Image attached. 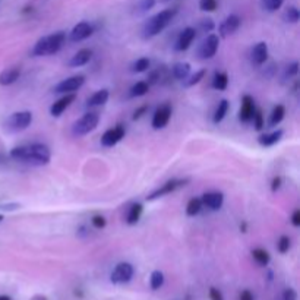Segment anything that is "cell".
<instances>
[{
	"label": "cell",
	"mask_w": 300,
	"mask_h": 300,
	"mask_svg": "<svg viewBox=\"0 0 300 300\" xmlns=\"http://www.w3.org/2000/svg\"><path fill=\"white\" fill-rule=\"evenodd\" d=\"M10 158L18 163H25L31 166H47L51 160V151L44 144H28L15 147L9 152Z\"/></svg>",
	"instance_id": "obj_1"
},
{
	"label": "cell",
	"mask_w": 300,
	"mask_h": 300,
	"mask_svg": "<svg viewBox=\"0 0 300 300\" xmlns=\"http://www.w3.org/2000/svg\"><path fill=\"white\" fill-rule=\"evenodd\" d=\"M239 300H255V298L251 290H243L239 296Z\"/></svg>",
	"instance_id": "obj_48"
},
{
	"label": "cell",
	"mask_w": 300,
	"mask_h": 300,
	"mask_svg": "<svg viewBox=\"0 0 300 300\" xmlns=\"http://www.w3.org/2000/svg\"><path fill=\"white\" fill-rule=\"evenodd\" d=\"M142 213H144V205L139 204V202L133 204V205L129 208V213H128V217H126V223H128L129 226L136 224V223L141 220Z\"/></svg>",
	"instance_id": "obj_24"
},
{
	"label": "cell",
	"mask_w": 300,
	"mask_h": 300,
	"mask_svg": "<svg viewBox=\"0 0 300 300\" xmlns=\"http://www.w3.org/2000/svg\"><path fill=\"white\" fill-rule=\"evenodd\" d=\"M283 300H298V293L295 289H286L283 292Z\"/></svg>",
	"instance_id": "obj_44"
},
{
	"label": "cell",
	"mask_w": 300,
	"mask_h": 300,
	"mask_svg": "<svg viewBox=\"0 0 300 300\" xmlns=\"http://www.w3.org/2000/svg\"><path fill=\"white\" fill-rule=\"evenodd\" d=\"M125 135H126V129L123 125H117L111 129H107L101 136V145L106 148H111L116 144H119L125 138Z\"/></svg>",
	"instance_id": "obj_11"
},
{
	"label": "cell",
	"mask_w": 300,
	"mask_h": 300,
	"mask_svg": "<svg viewBox=\"0 0 300 300\" xmlns=\"http://www.w3.org/2000/svg\"><path fill=\"white\" fill-rule=\"evenodd\" d=\"M148 108H150L148 106H141V107H138V108H136V110L133 111V116H132V119H133V120H138V119H141V117H142V116H144V114H145V113L148 111Z\"/></svg>",
	"instance_id": "obj_43"
},
{
	"label": "cell",
	"mask_w": 300,
	"mask_h": 300,
	"mask_svg": "<svg viewBox=\"0 0 300 300\" xmlns=\"http://www.w3.org/2000/svg\"><path fill=\"white\" fill-rule=\"evenodd\" d=\"M201 202L211 211H218L224 204V195L221 192H207L202 195Z\"/></svg>",
	"instance_id": "obj_17"
},
{
	"label": "cell",
	"mask_w": 300,
	"mask_h": 300,
	"mask_svg": "<svg viewBox=\"0 0 300 300\" xmlns=\"http://www.w3.org/2000/svg\"><path fill=\"white\" fill-rule=\"evenodd\" d=\"M189 183V179H171L169 182H166L164 185H161L160 188H157L154 192H151L148 196H147V201H154V199H158V198H163L166 195H170L173 192H176L177 189L180 188H185L186 185Z\"/></svg>",
	"instance_id": "obj_6"
},
{
	"label": "cell",
	"mask_w": 300,
	"mask_h": 300,
	"mask_svg": "<svg viewBox=\"0 0 300 300\" xmlns=\"http://www.w3.org/2000/svg\"><path fill=\"white\" fill-rule=\"evenodd\" d=\"M85 84V76L84 75H75L70 78H66L63 81H60L53 91L56 94H70V92H76L82 85Z\"/></svg>",
	"instance_id": "obj_9"
},
{
	"label": "cell",
	"mask_w": 300,
	"mask_h": 300,
	"mask_svg": "<svg viewBox=\"0 0 300 300\" xmlns=\"http://www.w3.org/2000/svg\"><path fill=\"white\" fill-rule=\"evenodd\" d=\"M290 246H292V240H290L289 236H281L279 239V242H277V249H279L280 254H287Z\"/></svg>",
	"instance_id": "obj_36"
},
{
	"label": "cell",
	"mask_w": 300,
	"mask_h": 300,
	"mask_svg": "<svg viewBox=\"0 0 300 300\" xmlns=\"http://www.w3.org/2000/svg\"><path fill=\"white\" fill-rule=\"evenodd\" d=\"M21 76V67L19 66H12V67H7L4 69L1 73H0V85L1 86H7V85H12L15 84Z\"/></svg>",
	"instance_id": "obj_20"
},
{
	"label": "cell",
	"mask_w": 300,
	"mask_h": 300,
	"mask_svg": "<svg viewBox=\"0 0 300 300\" xmlns=\"http://www.w3.org/2000/svg\"><path fill=\"white\" fill-rule=\"evenodd\" d=\"M251 122H254V126H255L257 130H262V129H264V126H265V119H264V113H262L261 108H257V110H255L254 117H252Z\"/></svg>",
	"instance_id": "obj_35"
},
{
	"label": "cell",
	"mask_w": 300,
	"mask_h": 300,
	"mask_svg": "<svg viewBox=\"0 0 300 300\" xmlns=\"http://www.w3.org/2000/svg\"><path fill=\"white\" fill-rule=\"evenodd\" d=\"M218 47H220V37L217 34H210L199 44L198 54L201 59H205V60L213 59L215 56V53L218 51Z\"/></svg>",
	"instance_id": "obj_7"
},
{
	"label": "cell",
	"mask_w": 300,
	"mask_h": 300,
	"mask_svg": "<svg viewBox=\"0 0 300 300\" xmlns=\"http://www.w3.org/2000/svg\"><path fill=\"white\" fill-rule=\"evenodd\" d=\"M154 4H155V0H141L138 6H139V10H141V12H147V10L152 9Z\"/></svg>",
	"instance_id": "obj_42"
},
{
	"label": "cell",
	"mask_w": 300,
	"mask_h": 300,
	"mask_svg": "<svg viewBox=\"0 0 300 300\" xmlns=\"http://www.w3.org/2000/svg\"><path fill=\"white\" fill-rule=\"evenodd\" d=\"M150 91V84L147 81H138L130 88V97H144Z\"/></svg>",
	"instance_id": "obj_29"
},
{
	"label": "cell",
	"mask_w": 300,
	"mask_h": 300,
	"mask_svg": "<svg viewBox=\"0 0 300 300\" xmlns=\"http://www.w3.org/2000/svg\"><path fill=\"white\" fill-rule=\"evenodd\" d=\"M257 110L255 101L251 95H243L242 98V106H240V111H239V119L243 123H249L254 117V113Z\"/></svg>",
	"instance_id": "obj_16"
},
{
	"label": "cell",
	"mask_w": 300,
	"mask_h": 300,
	"mask_svg": "<svg viewBox=\"0 0 300 300\" xmlns=\"http://www.w3.org/2000/svg\"><path fill=\"white\" fill-rule=\"evenodd\" d=\"M202 202H201V198H192L188 205H186V215L188 217H195L201 213L202 210Z\"/></svg>",
	"instance_id": "obj_30"
},
{
	"label": "cell",
	"mask_w": 300,
	"mask_h": 300,
	"mask_svg": "<svg viewBox=\"0 0 300 300\" xmlns=\"http://www.w3.org/2000/svg\"><path fill=\"white\" fill-rule=\"evenodd\" d=\"M151 66V60L148 57H141L138 59L136 62H133L132 64V72L135 73H142V72H147Z\"/></svg>",
	"instance_id": "obj_31"
},
{
	"label": "cell",
	"mask_w": 300,
	"mask_h": 300,
	"mask_svg": "<svg viewBox=\"0 0 300 300\" xmlns=\"http://www.w3.org/2000/svg\"><path fill=\"white\" fill-rule=\"evenodd\" d=\"M205 75H207V69H201V70H198V72H195L193 75H189L186 79H185V86H193V85H196V84H199L204 78H205Z\"/></svg>",
	"instance_id": "obj_32"
},
{
	"label": "cell",
	"mask_w": 300,
	"mask_h": 300,
	"mask_svg": "<svg viewBox=\"0 0 300 300\" xmlns=\"http://www.w3.org/2000/svg\"><path fill=\"white\" fill-rule=\"evenodd\" d=\"M251 60L257 66H261L268 60V44L265 41H261L254 45L251 51Z\"/></svg>",
	"instance_id": "obj_18"
},
{
	"label": "cell",
	"mask_w": 300,
	"mask_h": 300,
	"mask_svg": "<svg viewBox=\"0 0 300 300\" xmlns=\"http://www.w3.org/2000/svg\"><path fill=\"white\" fill-rule=\"evenodd\" d=\"M229 108H230V103H229L227 100H221V101L218 103L217 108H215V113H214L213 122H214L215 125H218L220 122H223L224 117H226V114L229 113Z\"/></svg>",
	"instance_id": "obj_26"
},
{
	"label": "cell",
	"mask_w": 300,
	"mask_h": 300,
	"mask_svg": "<svg viewBox=\"0 0 300 300\" xmlns=\"http://www.w3.org/2000/svg\"><path fill=\"white\" fill-rule=\"evenodd\" d=\"M171 75L174 79L177 81H185L189 75H191V64L186 62H179L174 63L171 67Z\"/></svg>",
	"instance_id": "obj_22"
},
{
	"label": "cell",
	"mask_w": 300,
	"mask_h": 300,
	"mask_svg": "<svg viewBox=\"0 0 300 300\" xmlns=\"http://www.w3.org/2000/svg\"><path fill=\"white\" fill-rule=\"evenodd\" d=\"M92 32H94V28H92V25L89 22H78L70 31L69 40L73 41V43H79V41H84V40L89 38L92 35Z\"/></svg>",
	"instance_id": "obj_12"
},
{
	"label": "cell",
	"mask_w": 300,
	"mask_h": 300,
	"mask_svg": "<svg viewBox=\"0 0 300 300\" xmlns=\"http://www.w3.org/2000/svg\"><path fill=\"white\" fill-rule=\"evenodd\" d=\"M91 224L94 226V229L103 230V229L107 226V220H106L103 215H94V217L91 218Z\"/></svg>",
	"instance_id": "obj_39"
},
{
	"label": "cell",
	"mask_w": 300,
	"mask_h": 300,
	"mask_svg": "<svg viewBox=\"0 0 300 300\" xmlns=\"http://www.w3.org/2000/svg\"><path fill=\"white\" fill-rule=\"evenodd\" d=\"M163 284H164V274L161 273V271H152V274H151V277H150V286H151V289L152 290H158V289H161L163 287Z\"/></svg>",
	"instance_id": "obj_33"
},
{
	"label": "cell",
	"mask_w": 300,
	"mask_h": 300,
	"mask_svg": "<svg viewBox=\"0 0 300 300\" xmlns=\"http://www.w3.org/2000/svg\"><path fill=\"white\" fill-rule=\"evenodd\" d=\"M110 97V92L108 89H100V91H95L88 100H86V106L88 107H98V106H103L107 103Z\"/></svg>",
	"instance_id": "obj_23"
},
{
	"label": "cell",
	"mask_w": 300,
	"mask_h": 300,
	"mask_svg": "<svg viewBox=\"0 0 300 300\" xmlns=\"http://www.w3.org/2000/svg\"><path fill=\"white\" fill-rule=\"evenodd\" d=\"M281 182H283V179H281L280 176H276V177L273 179V182H271V191H273V192H277V191L281 188Z\"/></svg>",
	"instance_id": "obj_46"
},
{
	"label": "cell",
	"mask_w": 300,
	"mask_h": 300,
	"mask_svg": "<svg viewBox=\"0 0 300 300\" xmlns=\"http://www.w3.org/2000/svg\"><path fill=\"white\" fill-rule=\"evenodd\" d=\"M171 106L169 103L161 104L160 107H157V110L152 114V120H151V126L155 130H160L163 128H166L171 119Z\"/></svg>",
	"instance_id": "obj_10"
},
{
	"label": "cell",
	"mask_w": 300,
	"mask_h": 300,
	"mask_svg": "<svg viewBox=\"0 0 300 300\" xmlns=\"http://www.w3.org/2000/svg\"><path fill=\"white\" fill-rule=\"evenodd\" d=\"M283 138V130L281 129H277V130H273L270 133H262L259 138H258V142L261 147H273L276 145L277 142H280V139Z\"/></svg>",
	"instance_id": "obj_21"
},
{
	"label": "cell",
	"mask_w": 300,
	"mask_h": 300,
	"mask_svg": "<svg viewBox=\"0 0 300 300\" xmlns=\"http://www.w3.org/2000/svg\"><path fill=\"white\" fill-rule=\"evenodd\" d=\"M284 116H286V107H284L283 104H277V106L273 108L271 114H270V122H268L270 126H277V125H280V123L283 122Z\"/></svg>",
	"instance_id": "obj_25"
},
{
	"label": "cell",
	"mask_w": 300,
	"mask_h": 300,
	"mask_svg": "<svg viewBox=\"0 0 300 300\" xmlns=\"http://www.w3.org/2000/svg\"><path fill=\"white\" fill-rule=\"evenodd\" d=\"M292 224L295 227H300V210H295L293 214H292Z\"/></svg>",
	"instance_id": "obj_47"
},
{
	"label": "cell",
	"mask_w": 300,
	"mask_h": 300,
	"mask_svg": "<svg viewBox=\"0 0 300 300\" xmlns=\"http://www.w3.org/2000/svg\"><path fill=\"white\" fill-rule=\"evenodd\" d=\"M246 227H248V226H246V223L243 221V223L240 224V230H242L243 233H246Z\"/></svg>",
	"instance_id": "obj_50"
},
{
	"label": "cell",
	"mask_w": 300,
	"mask_h": 300,
	"mask_svg": "<svg viewBox=\"0 0 300 300\" xmlns=\"http://www.w3.org/2000/svg\"><path fill=\"white\" fill-rule=\"evenodd\" d=\"M92 50L91 48H81L79 51H76L72 59L69 60V66L70 67H81L84 64H86L91 59H92Z\"/></svg>",
	"instance_id": "obj_19"
},
{
	"label": "cell",
	"mask_w": 300,
	"mask_h": 300,
	"mask_svg": "<svg viewBox=\"0 0 300 300\" xmlns=\"http://www.w3.org/2000/svg\"><path fill=\"white\" fill-rule=\"evenodd\" d=\"M0 300H12V299H10L9 296H4V295H1V296H0Z\"/></svg>",
	"instance_id": "obj_51"
},
{
	"label": "cell",
	"mask_w": 300,
	"mask_h": 300,
	"mask_svg": "<svg viewBox=\"0 0 300 300\" xmlns=\"http://www.w3.org/2000/svg\"><path fill=\"white\" fill-rule=\"evenodd\" d=\"M1 220H3V215L0 214V223H1Z\"/></svg>",
	"instance_id": "obj_53"
},
{
	"label": "cell",
	"mask_w": 300,
	"mask_h": 300,
	"mask_svg": "<svg viewBox=\"0 0 300 300\" xmlns=\"http://www.w3.org/2000/svg\"><path fill=\"white\" fill-rule=\"evenodd\" d=\"M240 23H242L240 16H237V15H229V16L221 22V25H220V37L226 38V37L235 34V32L239 29Z\"/></svg>",
	"instance_id": "obj_14"
},
{
	"label": "cell",
	"mask_w": 300,
	"mask_h": 300,
	"mask_svg": "<svg viewBox=\"0 0 300 300\" xmlns=\"http://www.w3.org/2000/svg\"><path fill=\"white\" fill-rule=\"evenodd\" d=\"M217 0H201L199 1V7L204 12H214L217 9Z\"/></svg>",
	"instance_id": "obj_38"
},
{
	"label": "cell",
	"mask_w": 300,
	"mask_h": 300,
	"mask_svg": "<svg viewBox=\"0 0 300 300\" xmlns=\"http://www.w3.org/2000/svg\"><path fill=\"white\" fill-rule=\"evenodd\" d=\"M32 300H47L45 298H43V296H35Z\"/></svg>",
	"instance_id": "obj_52"
},
{
	"label": "cell",
	"mask_w": 300,
	"mask_h": 300,
	"mask_svg": "<svg viewBox=\"0 0 300 300\" xmlns=\"http://www.w3.org/2000/svg\"><path fill=\"white\" fill-rule=\"evenodd\" d=\"M176 13H177V9L171 7V9H164V10L155 13L154 16H151L142 28V37L145 40H150V38L158 35L160 32H163L170 25V22L174 19Z\"/></svg>",
	"instance_id": "obj_2"
},
{
	"label": "cell",
	"mask_w": 300,
	"mask_h": 300,
	"mask_svg": "<svg viewBox=\"0 0 300 300\" xmlns=\"http://www.w3.org/2000/svg\"><path fill=\"white\" fill-rule=\"evenodd\" d=\"M32 113L28 110L23 111H16L12 113L7 119H6V129L10 132H22L25 129H28V126L32 123Z\"/></svg>",
	"instance_id": "obj_5"
},
{
	"label": "cell",
	"mask_w": 300,
	"mask_h": 300,
	"mask_svg": "<svg viewBox=\"0 0 300 300\" xmlns=\"http://www.w3.org/2000/svg\"><path fill=\"white\" fill-rule=\"evenodd\" d=\"M195 37H196V29L192 28V26H186V28L180 32V35H179V38H177V41H176V45H174L176 50H177V51H185V50H188V48L192 45Z\"/></svg>",
	"instance_id": "obj_15"
},
{
	"label": "cell",
	"mask_w": 300,
	"mask_h": 300,
	"mask_svg": "<svg viewBox=\"0 0 300 300\" xmlns=\"http://www.w3.org/2000/svg\"><path fill=\"white\" fill-rule=\"evenodd\" d=\"M6 161H7V158H6V155L0 152V164H4Z\"/></svg>",
	"instance_id": "obj_49"
},
{
	"label": "cell",
	"mask_w": 300,
	"mask_h": 300,
	"mask_svg": "<svg viewBox=\"0 0 300 300\" xmlns=\"http://www.w3.org/2000/svg\"><path fill=\"white\" fill-rule=\"evenodd\" d=\"M229 86V75L226 72H217L213 78V88L217 91H224Z\"/></svg>",
	"instance_id": "obj_27"
},
{
	"label": "cell",
	"mask_w": 300,
	"mask_h": 300,
	"mask_svg": "<svg viewBox=\"0 0 300 300\" xmlns=\"http://www.w3.org/2000/svg\"><path fill=\"white\" fill-rule=\"evenodd\" d=\"M100 123V114L97 111H88L81 119H78L72 126V133L75 136H85L95 130Z\"/></svg>",
	"instance_id": "obj_4"
},
{
	"label": "cell",
	"mask_w": 300,
	"mask_h": 300,
	"mask_svg": "<svg viewBox=\"0 0 300 300\" xmlns=\"http://www.w3.org/2000/svg\"><path fill=\"white\" fill-rule=\"evenodd\" d=\"M76 100V94L75 92H70V94H64L62 98H59L57 101H54L50 107V114L53 117H59L62 116V113L69 108L72 106V103Z\"/></svg>",
	"instance_id": "obj_13"
},
{
	"label": "cell",
	"mask_w": 300,
	"mask_h": 300,
	"mask_svg": "<svg viewBox=\"0 0 300 300\" xmlns=\"http://www.w3.org/2000/svg\"><path fill=\"white\" fill-rule=\"evenodd\" d=\"M133 265L129 262H120L114 267V270L111 271L110 280L113 284H126L132 280L133 277Z\"/></svg>",
	"instance_id": "obj_8"
},
{
	"label": "cell",
	"mask_w": 300,
	"mask_h": 300,
	"mask_svg": "<svg viewBox=\"0 0 300 300\" xmlns=\"http://www.w3.org/2000/svg\"><path fill=\"white\" fill-rule=\"evenodd\" d=\"M284 19H286L287 22H290V23H298L300 19L299 9H298L296 6H290V7L286 10V13H284Z\"/></svg>",
	"instance_id": "obj_34"
},
{
	"label": "cell",
	"mask_w": 300,
	"mask_h": 300,
	"mask_svg": "<svg viewBox=\"0 0 300 300\" xmlns=\"http://www.w3.org/2000/svg\"><path fill=\"white\" fill-rule=\"evenodd\" d=\"M252 258H254L255 262H257L258 265H261V267H267V265L270 264V261H271L270 254H268L265 249H262V248L254 249V251H252Z\"/></svg>",
	"instance_id": "obj_28"
},
{
	"label": "cell",
	"mask_w": 300,
	"mask_h": 300,
	"mask_svg": "<svg viewBox=\"0 0 300 300\" xmlns=\"http://www.w3.org/2000/svg\"><path fill=\"white\" fill-rule=\"evenodd\" d=\"M199 28L204 31V32H211L214 28H215V23L211 18H207V19H202L201 23H199Z\"/></svg>",
	"instance_id": "obj_40"
},
{
	"label": "cell",
	"mask_w": 300,
	"mask_h": 300,
	"mask_svg": "<svg viewBox=\"0 0 300 300\" xmlns=\"http://www.w3.org/2000/svg\"><path fill=\"white\" fill-rule=\"evenodd\" d=\"M284 0H264V7L268 12H276L283 6Z\"/></svg>",
	"instance_id": "obj_37"
},
{
	"label": "cell",
	"mask_w": 300,
	"mask_h": 300,
	"mask_svg": "<svg viewBox=\"0 0 300 300\" xmlns=\"http://www.w3.org/2000/svg\"><path fill=\"white\" fill-rule=\"evenodd\" d=\"M210 299L211 300H224V296H223V293L218 290V289H215V287H211L210 289Z\"/></svg>",
	"instance_id": "obj_45"
},
{
	"label": "cell",
	"mask_w": 300,
	"mask_h": 300,
	"mask_svg": "<svg viewBox=\"0 0 300 300\" xmlns=\"http://www.w3.org/2000/svg\"><path fill=\"white\" fill-rule=\"evenodd\" d=\"M66 41V32L63 31H57L53 32L50 35L41 37L32 47L31 54L35 57H43V56H51L60 51V48L63 47Z\"/></svg>",
	"instance_id": "obj_3"
},
{
	"label": "cell",
	"mask_w": 300,
	"mask_h": 300,
	"mask_svg": "<svg viewBox=\"0 0 300 300\" xmlns=\"http://www.w3.org/2000/svg\"><path fill=\"white\" fill-rule=\"evenodd\" d=\"M299 62H293L292 64H289L287 66V69H286V78L289 76V78H293V76H298V73H299Z\"/></svg>",
	"instance_id": "obj_41"
}]
</instances>
